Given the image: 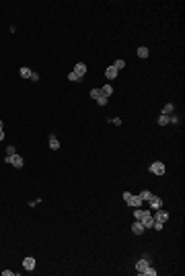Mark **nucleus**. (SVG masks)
Returning a JSON list of instances; mask_svg holds the SVG:
<instances>
[{"mask_svg": "<svg viewBox=\"0 0 185 276\" xmlns=\"http://www.w3.org/2000/svg\"><path fill=\"white\" fill-rule=\"evenodd\" d=\"M4 163H8V165L17 167V169H21V167L25 165V161H23V157H21V155H13V157H6V159H4Z\"/></svg>", "mask_w": 185, "mask_h": 276, "instance_id": "nucleus-1", "label": "nucleus"}, {"mask_svg": "<svg viewBox=\"0 0 185 276\" xmlns=\"http://www.w3.org/2000/svg\"><path fill=\"white\" fill-rule=\"evenodd\" d=\"M140 223L144 225V229H152V225H154V216H152L148 210H144V214L140 216Z\"/></svg>", "mask_w": 185, "mask_h": 276, "instance_id": "nucleus-2", "label": "nucleus"}, {"mask_svg": "<svg viewBox=\"0 0 185 276\" xmlns=\"http://www.w3.org/2000/svg\"><path fill=\"white\" fill-rule=\"evenodd\" d=\"M148 266H150V255H148V254L144 255L142 260H138V262H136V270L140 272V274H142V272L148 268Z\"/></svg>", "mask_w": 185, "mask_h": 276, "instance_id": "nucleus-3", "label": "nucleus"}, {"mask_svg": "<svg viewBox=\"0 0 185 276\" xmlns=\"http://www.w3.org/2000/svg\"><path fill=\"white\" fill-rule=\"evenodd\" d=\"M150 171L154 173V175H164V163L163 161H154L150 165Z\"/></svg>", "mask_w": 185, "mask_h": 276, "instance_id": "nucleus-4", "label": "nucleus"}, {"mask_svg": "<svg viewBox=\"0 0 185 276\" xmlns=\"http://www.w3.org/2000/svg\"><path fill=\"white\" fill-rule=\"evenodd\" d=\"M35 266H37V262H35V258H25L23 260V268L27 270V272H33Z\"/></svg>", "mask_w": 185, "mask_h": 276, "instance_id": "nucleus-5", "label": "nucleus"}, {"mask_svg": "<svg viewBox=\"0 0 185 276\" xmlns=\"http://www.w3.org/2000/svg\"><path fill=\"white\" fill-rule=\"evenodd\" d=\"M148 206H150L152 210H158V208L163 206V200H160L158 196H150V200H148Z\"/></svg>", "mask_w": 185, "mask_h": 276, "instance_id": "nucleus-6", "label": "nucleus"}, {"mask_svg": "<svg viewBox=\"0 0 185 276\" xmlns=\"http://www.w3.org/2000/svg\"><path fill=\"white\" fill-rule=\"evenodd\" d=\"M72 72H74L76 76H80V78H82V76L87 74V64L78 62V64H76V66H74V70H72Z\"/></svg>", "mask_w": 185, "mask_h": 276, "instance_id": "nucleus-7", "label": "nucleus"}, {"mask_svg": "<svg viewBox=\"0 0 185 276\" xmlns=\"http://www.w3.org/2000/svg\"><path fill=\"white\" fill-rule=\"evenodd\" d=\"M167 219H169V212H167V210H163V208H158V210H156V214H154V221L164 223Z\"/></svg>", "mask_w": 185, "mask_h": 276, "instance_id": "nucleus-8", "label": "nucleus"}, {"mask_svg": "<svg viewBox=\"0 0 185 276\" xmlns=\"http://www.w3.org/2000/svg\"><path fill=\"white\" fill-rule=\"evenodd\" d=\"M144 231H146V229H144V225L140 221H134L132 223V233H136V235H142Z\"/></svg>", "mask_w": 185, "mask_h": 276, "instance_id": "nucleus-9", "label": "nucleus"}, {"mask_svg": "<svg viewBox=\"0 0 185 276\" xmlns=\"http://www.w3.org/2000/svg\"><path fill=\"white\" fill-rule=\"evenodd\" d=\"M128 204H130V206H134V208H140L144 202L140 200V196H134V194H132V198H130V202H128Z\"/></svg>", "mask_w": 185, "mask_h": 276, "instance_id": "nucleus-10", "label": "nucleus"}, {"mask_svg": "<svg viewBox=\"0 0 185 276\" xmlns=\"http://www.w3.org/2000/svg\"><path fill=\"white\" fill-rule=\"evenodd\" d=\"M115 76H117V70L113 68V66H109V68L105 70V78H107V81H113Z\"/></svg>", "mask_w": 185, "mask_h": 276, "instance_id": "nucleus-11", "label": "nucleus"}, {"mask_svg": "<svg viewBox=\"0 0 185 276\" xmlns=\"http://www.w3.org/2000/svg\"><path fill=\"white\" fill-rule=\"evenodd\" d=\"M49 148H52V151H58V148H60V140H58L54 134L49 136Z\"/></svg>", "mask_w": 185, "mask_h": 276, "instance_id": "nucleus-12", "label": "nucleus"}, {"mask_svg": "<svg viewBox=\"0 0 185 276\" xmlns=\"http://www.w3.org/2000/svg\"><path fill=\"white\" fill-rule=\"evenodd\" d=\"M101 95H103V97H111V95H113V87H111V85L101 87Z\"/></svg>", "mask_w": 185, "mask_h": 276, "instance_id": "nucleus-13", "label": "nucleus"}, {"mask_svg": "<svg viewBox=\"0 0 185 276\" xmlns=\"http://www.w3.org/2000/svg\"><path fill=\"white\" fill-rule=\"evenodd\" d=\"M138 196H140V200H142V202H148V200H150V196H152V194L148 192V190H142V192L138 194Z\"/></svg>", "mask_w": 185, "mask_h": 276, "instance_id": "nucleus-14", "label": "nucleus"}, {"mask_svg": "<svg viewBox=\"0 0 185 276\" xmlns=\"http://www.w3.org/2000/svg\"><path fill=\"white\" fill-rule=\"evenodd\" d=\"M19 72H21V76H23V78H31V72H33V70H31V68H27V66H23V68H21Z\"/></svg>", "mask_w": 185, "mask_h": 276, "instance_id": "nucleus-15", "label": "nucleus"}, {"mask_svg": "<svg viewBox=\"0 0 185 276\" xmlns=\"http://www.w3.org/2000/svg\"><path fill=\"white\" fill-rule=\"evenodd\" d=\"M173 111H175V105L167 103V105H164V109H163V113H164V116H173Z\"/></svg>", "mask_w": 185, "mask_h": 276, "instance_id": "nucleus-16", "label": "nucleus"}, {"mask_svg": "<svg viewBox=\"0 0 185 276\" xmlns=\"http://www.w3.org/2000/svg\"><path fill=\"white\" fill-rule=\"evenodd\" d=\"M167 124H169V116L160 113V116H158V126H167Z\"/></svg>", "mask_w": 185, "mask_h": 276, "instance_id": "nucleus-17", "label": "nucleus"}, {"mask_svg": "<svg viewBox=\"0 0 185 276\" xmlns=\"http://www.w3.org/2000/svg\"><path fill=\"white\" fill-rule=\"evenodd\" d=\"M138 58H148V48H138Z\"/></svg>", "mask_w": 185, "mask_h": 276, "instance_id": "nucleus-18", "label": "nucleus"}, {"mask_svg": "<svg viewBox=\"0 0 185 276\" xmlns=\"http://www.w3.org/2000/svg\"><path fill=\"white\" fill-rule=\"evenodd\" d=\"M91 97H93V99H99V97H101V89H91Z\"/></svg>", "mask_w": 185, "mask_h": 276, "instance_id": "nucleus-19", "label": "nucleus"}, {"mask_svg": "<svg viewBox=\"0 0 185 276\" xmlns=\"http://www.w3.org/2000/svg\"><path fill=\"white\" fill-rule=\"evenodd\" d=\"M123 66H125V62H123V60H115V64H113V68H115L117 72H119V70H121Z\"/></svg>", "mask_w": 185, "mask_h": 276, "instance_id": "nucleus-20", "label": "nucleus"}, {"mask_svg": "<svg viewBox=\"0 0 185 276\" xmlns=\"http://www.w3.org/2000/svg\"><path fill=\"white\" fill-rule=\"evenodd\" d=\"M68 81H70V83H78V81H80V76H76L74 72H68Z\"/></svg>", "mask_w": 185, "mask_h": 276, "instance_id": "nucleus-21", "label": "nucleus"}, {"mask_svg": "<svg viewBox=\"0 0 185 276\" xmlns=\"http://www.w3.org/2000/svg\"><path fill=\"white\" fill-rule=\"evenodd\" d=\"M142 274H144V276H154V274H156V270H154V268H150V266H148V268L144 270Z\"/></svg>", "mask_w": 185, "mask_h": 276, "instance_id": "nucleus-22", "label": "nucleus"}, {"mask_svg": "<svg viewBox=\"0 0 185 276\" xmlns=\"http://www.w3.org/2000/svg\"><path fill=\"white\" fill-rule=\"evenodd\" d=\"M142 214H144L142 208H136V210H134V219H136V221H140V216H142Z\"/></svg>", "mask_w": 185, "mask_h": 276, "instance_id": "nucleus-23", "label": "nucleus"}, {"mask_svg": "<svg viewBox=\"0 0 185 276\" xmlns=\"http://www.w3.org/2000/svg\"><path fill=\"white\" fill-rule=\"evenodd\" d=\"M163 227H164V223H158V221H154V225H152L154 231H163Z\"/></svg>", "mask_w": 185, "mask_h": 276, "instance_id": "nucleus-24", "label": "nucleus"}, {"mask_svg": "<svg viewBox=\"0 0 185 276\" xmlns=\"http://www.w3.org/2000/svg\"><path fill=\"white\" fill-rule=\"evenodd\" d=\"M107 101H109V97H99V99H97V103H99V105H107Z\"/></svg>", "mask_w": 185, "mask_h": 276, "instance_id": "nucleus-25", "label": "nucleus"}, {"mask_svg": "<svg viewBox=\"0 0 185 276\" xmlns=\"http://www.w3.org/2000/svg\"><path fill=\"white\" fill-rule=\"evenodd\" d=\"M13 155H17L14 146H6V157H13Z\"/></svg>", "mask_w": 185, "mask_h": 276, "instance_id": "nucleus-26", "label": "nucleus"}, {"mask_svg": "<svg viewBox=\"0 0 185 276\" xmlns=\"http://www.w3.org/2000/svg\"><path fill=\"white\" fill-rule=\"evenodd\" d=\"M169 124H179V117L177 116H169Z\"/></svg>", "mask_w": 185, "mask_h": 276, "instance_id": "nucleus-27", "label": "nucleus"}, {"mask_svg": "<svg viewBox=\"0 0 185 276\" xmlns=\"http://www.w3.org/2000/svg\"><path fill=\"white\" fill-rule=\"evenodd\" d=\"M109 122L113 126H121V120H119V117H113V120H109Z\"/></svg>", "mask_w": 185, "mask_h": 276, "instance_id": "nucleus-28", "label": "nucleus"}, {"mask_svg": "<svg viewBox=\"0 0 185 276\" xmlns=\"http://www.w3.org/2000/svg\"><path fill=\"white\" fill-rule=\"evenodd\" d=\"M31 81L37 83V81H39V74H37V72H31Z\"/></svg>", "mask_w": 185, "mask_h": 276, "instance_id": "nucleus-29", "label": "nucleus"}, {"mask_svg": "<svg viewBox=\"0 0 185 276\" xmlns=\"http://www.w3.org/2000/svg\"><path fill=\"white\" fill-rule=\"evenodd\" d=\"M2 274H4V276H14V272H13V270H4Z\"/></svg>", "mask_w": 185, "mask_h": 276, "instance_id": "nucleus-30", "label": "nucleus"}, {"mask_svg": "<svg viewBox=\"0 0 185 276\" xmlns=\"http://www.w3.org/2000/svg\"><path fill=\"white\" fill-rule=\"evenodd\" d=\"M0 132H4V122L0 120Z\"/></svg>", "mask_w": 185, "mask_h": 276, "instance_id": "nucleus-31", "label": "nucleus"}, {"mask_svg": "<svg viewBox=\"0 0 185 276\" xmlns=\"http://www.w3.org/2000/svg\"><path fill=\"white\" fill-rule=\"evenodd\" d=\"M2 140H4V132H0V142H2Z\"/></svg>", "mask_w": 185, "mask_h": 276, "instance_id": "nucleus-32", "label": "nucleus"}]
</instances>
